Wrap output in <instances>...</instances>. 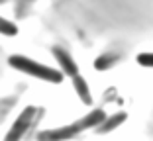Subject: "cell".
<instances>
[{
	"mask_svg": "<svg viewBox=\"0 0 153 141\" xmlns=\"http://www.w3.org/2000/svg\"><path fill=\"white\" fill-rule=\"evenodd\" d=\"M10 67H14L16 71H22V73L30 75V77H36L39 80H47V82H59L63 80V73L61 71H55V69L47 67V65H41L37 61L30 59V57H24V55H12L8 59Z\"/></svg>",
	"mask_w": 153,
	"mask_h": 141,
	"instance_id": "1",
	"label": "cell"
},
{
	"mask_svg": "<svg viewBox=\"0 0 153 141\" xmlns=\"http://www.w3.org/2000/svg\"><path fill=\"white\" fill-rule=\"evenodd\" d=\"M36 114H37V110L33 108V106H27L22 114L16 118V122L12 123V128H10V131L6 133L4 141H22V137L26 135V131L30 129V125H32Z\"/></svg>",
	"mask_w": 153,
	"mask_h": 141,
	"instance_id": "2",
	"label": "cell"
},
{
	"mask_svg": "<svg viewBox=\"0 0 153 141\" xmlns=\"http://www.w3.org/2000/svg\"><path fill=\"white\" fill-rule=\"evenodd\" d=\"M79 133H81V128L76 123H73V125H63V128L39 131L37 141H67V139H73L75 135H79Z\"/></svg>",
	"mask_w": 153,
	"mask_h": 141,
	"instance_id": "3",
	"label": "cell"
},
{
	"mask_svg": "<svg viewBox=\"0 0 153 141\" xmlns=\"http://www.w3.org/2000/svg\"><path fill=\"white\" fill-rule=\"evenodd\" d=\"M53 57L57 59V63L61 65V73H63V75H67V77H75V75H79V67H76V63L73 61V57L65 49H61V47H53Z\"/></svg>",
	"mask_w": 153,
	"mask_h": 141,
	"instance_id": "4",
	"label": "cell"
},
{
	"mask_svg": "<svg viewBox=\"0 0 153 141\" xmlns=\"http://www.w3.org/2000/svg\"><path fill=\"white\" fill-rule=\"evenodd\" d=\"M126 120H128L126 112H118V114L110 116V118H104V122L96 128V133H110L112 129H116L118 125H122Z\"/></svg>",
	"mask_w": 153,
	"mask_h": 141,
	"instance_id": "5",
	"label": "cell"
},
{
	"mask_svg": "<svg viewBox=\"0 0 153 141\" xmlns=\"http://www.w3.org/2000/svg\"><path fill=\"white\" fill-rule=\"evenodd\" d=\"M104 118H106V114H104L102 110H92V112L86 114L82 120H79L76 125L81 128V131H82V129H86V128H98L100 123L104 122Z\"/></svg>",
	"mask_w": 153,
	"mask_h": 141,
	"instance_id": "6",
	"label": "cell"
},
{
	"mask_svg": "<svg viewBox=\"0 0 153 141\" xmlns=\"http://www.w3.org/2000/svg\"><path fill=\"white\" fill-rule=\"evenodd\" d=\"M71 78H73V86H75L79 98H81L85 104H92V96H90V90H88L86 80L81 77V75H75V77H71Z\"/></svg>",
	"mask_w": 153,
	"mask_h": 141,
	"instance_id": "7",
	"label": "cell"
},
{
	"mask_svg": "<svg viewBox=\"0 0 153 141\" xmlns=\"http://www.w3.org/2000/svg\"><path fill=\"white\" fill-rule=\"evenodd\" d=\"M118 59H120L118 53H104V55H100L98 59L94 61V69L96 71H106V69L114 67V65L118 63Z\"/></svg>",
	"mask_w": 153,
	"mask_h": 141,
	"instance_id": "8",
	"label": "cell"
},
{
	"mask_svg": "<svg viewBox=\"0 0 153 141\" xmlns=\"http://www.w3.org/2000/svg\"><path fill=\"white\" fill-rule=\"evenodd\" d=\"M0 33H2V35L12 37V35H16V33H18V27H16V24L8 22L6 18H2V16H0Z\"/></svg>",
	"mask_w": 153,
	"mask_h": 141,
	"instance_id": "9",
	"label": "cell"
},
{
	"mask_svg": "<svg viewBox=\"0 0 153 141\" xmlns=\"http://www.w3.org/2000/svg\"><path fill=\"white\" fill-rule=\"evenodd\" d=\"M137 63L141 67H151L153 69V53H140L137 55Z\"/></svg>",
	"mask_w": 153,
	"mask_h": 141,
	"instance_id": "10",
	"label": "cell"
}]
</instances>
